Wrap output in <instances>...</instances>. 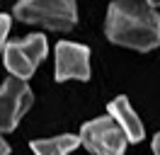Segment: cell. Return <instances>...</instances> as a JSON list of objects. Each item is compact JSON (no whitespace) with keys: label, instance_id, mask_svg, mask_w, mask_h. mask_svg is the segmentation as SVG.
<instances>
[{"label":"cell","instance_id":"6da1fadb","mask_svg":"<svg viewBox=\"0 0 160 155\" xmlns=\"http://www.w3.org/2000/svg\"><path fill=\"white\" fill-rule=\"evenodd\" d=\"M104 34L112 44L150 51L160 44V15L148 0H114L107 10Z\"/></svg>","mask_w":160,"mask_h":155},{"label":"cell","instance_id":"7a4b0ae2","mask_svg":"<svg viewBox=\"0 0 160 155\" xmlns=\"http://www.w3.org/2000/svg\"><path fill=\"white\" fill-rule=\"evenodd\" d=\"M15 17L53 32H68L78 22V10L75 0H20L15 5Z\"/></svg>","mask_w":160,"mask_h":155},{"label":"cell","instance_id":"3957f363","mask_svg":"<svg viewBox=\"0 0 160 155\" xmlns=\"http://www.w3.org/2000/svg\"><path fill=\"white\" fill-rule=\"evenodd\" d=\"M46 51L49 46L41 34H29L27 39H20V41H8L2 48L5 68L12 73V78L27 80L34 75L37 66L46 58Z\"/></svg>","mask_w":160,"mask_h":155},{"label":"cell","instance_id":"277c9868","mask_svg":"<svg viewBox=\"0 0 160 155\" xmlns=\"http://www.w3.org/2000/svg\"><path fill=\"white\" fill-rule=\"evenodd\" d=\"M80 143L92 155H124L126 150V136L112 116H102L80 128Z\"/></svg>","mask_w":160,"mask_h":155},{"label":"cell","instance_id":"5b68a950","mask_svg":"<svg viewBox=\"0 0 160 155\" xmlns=\"http://www.w3.org/2000/svg\"><path fill=\"white\" fill-rule=\"evenodd\" d=\"M34 102L29 85L20 78H8L0 85V133H10L17 128L20 119Z\"/></svg>","mask_w":160,"mask_h":155},{"label":"cell","instance_id":"8992f818","mask_svg":"<svg viewBox=\"0 0 160 155\" xmlns=\"http://www.w3.org/2000/svg\"><path fill=\"white\" fill-rule=\"evenodd\" d=\"M90 80V48L73 41L56 44V80Z\"/></svg>","mask_w":160,"mask_h":155},{"label":"cell","instance_id":"52a82bcc","mask_svg":"<svg viewBox=\"0 0 160 155\" xmlns=\"http://www.w3.org/2000/svg\"><path fill=\"white\" fill-rule=\"evenodd\" d=\"M107 109H109V116L119 124L121 131H124L126 141H131V143H141V141H143V124H141V119L136 116V112L131 109L129 99L124 95L117 97V99H112L109 104H107Z\"/></svg>","mask_w":160,"mask_h":155},{"label":"cell","instance_id":"ba28073f","mask_svg":"<svg viewBox=\"0 0 160 155\" xmlns=\"http://www.w3.org/2000/svg\"><path fill=\"white\" fill-rule=\"evenodd\" d=\"M80 145V138L73 133L53 136V138H44V141H32V150L37 155H68Z\"/></svg>","mask_w":160,"mask_h":155},{"label":"cell","instance_id":"9c48e42d","mask_svg":"<svg viewBox=\"0 0 160 155\" xmlns=\"http://www.w3.org/2000/svg\"><path fill=\"white\" fill-rule=\"evenodd\" d=\"M8 32H10V17H8V15H0V53H2V48H5Z\"/></svg>","mask_w":160,"mask_h":155},{"label":"cell","instance_id":"30bf717a","mask_svg":"<svg viewBox=\"0 0 160 155\" xmlns=\"http://www.w3.org/2000/svg\"><path fill=\"white\" fill-rule=\"evenodd\" d=\"M153 153L160 155V131L155 133V138H153Z\"/></svg>","mask_w":160,"mask_h":155},{"label":"cell","instance_id":"8fae6325","mask_svg":"<svg viewBox=\"0 0 160 155\" xmlns=\"http://www.w3.org/2000/svg\"><path fill=\"white\" fill-rule=\"evenodd\" d=\"M0 155H10V145L5 143L2 138H0Z\"/></svg>","mask_w":160,"mask_h":155},{"label":"cell","instance_id":"7c38bea8","mask_svg":"<svg viewBox=\"0 0 160 155\" xmlns=\"http://www.w3.org/2000/svg\"><path fill=\"white\" fill-rule=\"evenodd\" d=\"M148 2L153 5V8H158V5H160V0H148Z\"/></svg>","mask_w":160,"mask_h":155}]
</instances>
